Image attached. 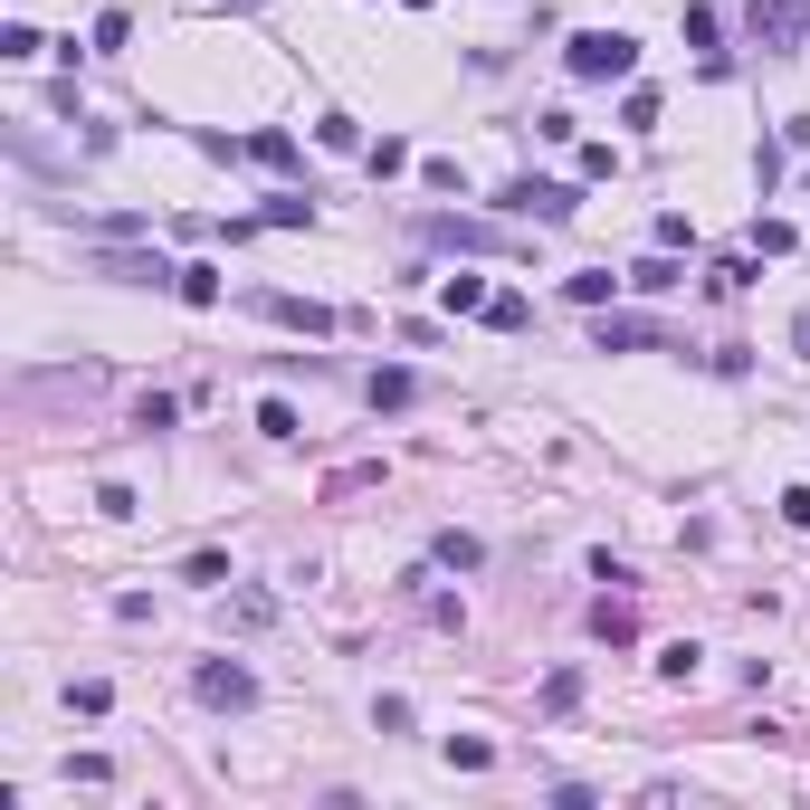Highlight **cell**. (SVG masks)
Listing matches in <instances>:
<instances>
[{
	"label": "cell",
	"mask_w": 810,
	"mask_h": 810,
	"mask_svg": "<svg viewBox=\"0 0 810 810\" xmlns=\"http://www.w3.org/2000/svg\"><path fill=\"white\" fill-rule=\"evenodd\" d=\"M486 306V277H449V315H476Z\"/></svg>",
	"instance_id": "obj_3"
},
{
	"label": "cell",
	"mask_w": 810,
	"mask_h": 810,
	"mask_svg": "<svg viewBox=\"0 0 810 810\" xmlns=\"http://www.w3.org/2000/svg\"><path fill=\"white\" fill-rule=\"evenodd\" d=\"M629 58H639V48L619 39V29H582V39H572V76H629Z\"/></svg>",
	"instance_id": "obj_1"
},
{
	"label": "cell",
	"mask_w": 810,
	"mask_h": 810,
	"mask_svg": "<svg viewBox=\"0 0 810 810\" xmlns=\"http://www.w3.org/2000/svg\"><path fill=\"white\" fill-rule=\"evenodd\" d=\"M201 696H211V706H248V667H201Z\"/></svg>",
	"instance_id": "obj_2"
},
{
	"label": "cell",
	"mask_w": 810,
	"mask_h": 810,
	"mask_svg": "<svg viewBox=\"0 0 810 810\" xmlns=\"http://www.w3.org/2000/svg\"><path fill=\"white\" fill-rule=\"evenodd\" d=\"M801 344H810V315H801Z\"/></svg>",
	"instance_id": "obj_4"
}]
</instances>
